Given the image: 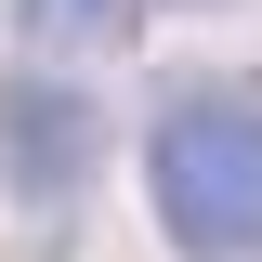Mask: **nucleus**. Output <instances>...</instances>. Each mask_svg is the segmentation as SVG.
<instances>
[{"label": "nucleus", "instance_id": "1", "mask_svg": "<svg viewBox=\"0 0 262 262\" xmlns=\"http://www.w3.org/2000/svg\"><path fill=\"white\" fill-rule=\"evenodd\" d=\"M158 223L184 262H262V92L249 79H196L158 105Z\"/></svg>", "mask_w": 262, "mask_h": 262}, {"label": "nucleus", "instance_id": "2", "mask_svg": "<svg viewBox=\"0 0 262 262\" xmlns=\"http://www.w3.org/2000/svg\"><path fill=\"white\" fill-rule=\"evenodd\" d=\"M92 158H105L92 92H66V79H0V170H13L27 210H66V196L92 184Z\"/></svg>", "mask_w": 262, "mask_h": 262}, {"label": "nucleus", "instance_id": "3", "mask_svg": "<svg viewBox=\"0 0 262 262\" xmlns=\"http://www.w3.org/2000/svg\"><path fill=\"white\" fill-rule=\"evenodd\" d=\"M13 27H27L39 53H118V39L144 27V0H13Z\"/></svg>", "mask_w": 262, "mask_h": 262}]
</instances>
